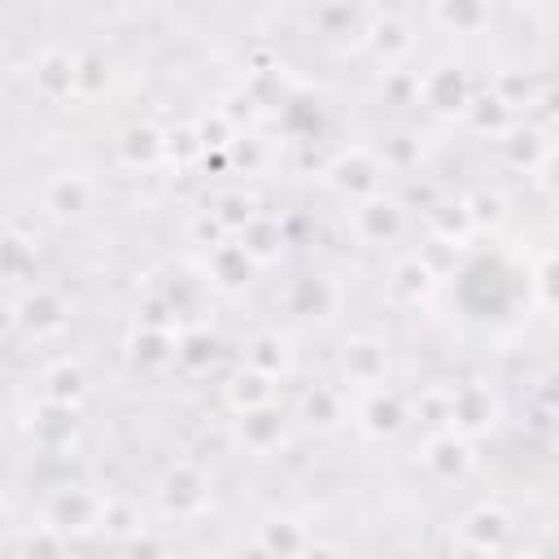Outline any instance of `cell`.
<instances>
[{
	"label": "cell",
	"instance_id": "6da1fadb",
	"mask_svg": "<svg viewBox=\"0 0 559 559\" xmlns=\"http://www.w3.org/2000/svg\"><path fill=\"white\" fill-rule=\"evenodd\" d=\"M153 511L175 524H192L214 502V480L197 459H170L153 480Z\"/></svg>",
	"mask_w": 559,
	"mask_h": 559
},
{
	"label": "cell",
	"instance_id": "7a4b0ae2",
	"mask_svg": "<svg viewBox=\"0 0 559 559\" xmlns=\"http://www.w3.org/2000/svg\"><path fill=\"white\" fill-rule=\"evenodd\" d=\"M100 520H105V489L83 480H61L39 502V524L57 528L66 542L100 537Z\"/></svg>",
	"mask_w": 559,
	"mask_h": 559
},
{
	"label": "cell",
	"instance_id": "3957f363",
	"mask_svg": "<svg viewBox=\"0 0 559 559\" xmlns=\"http://www.w3.org/2000/svg\"><path fill=\"white\" fill-rule=\"evenodd\" d=\"M336 376H341V389H349V393L389 384V376H393L389 341L376 332H345L336 341Z\"/></svg>",
	"mask_w": 559,
	"mask_h": 559
},
{
	"label": "cell",
	"instance_id": "277c9868",
	"mask_svg": "<svg viewBox=\"0 0 559 559\" xmlns=\"http://www.w3.org/2000/svg\"><path fill=\"white\" fill-rule=\"evenodd\" d=\"M419 44V22L415 13L402 9H367V26H362V44L371 52V61L380 66V74L389 70H406V61L415 57Z\"/></svg>",
	"mask_w": 559,
	"mask_h": 559
},
{
	"label": "cell",
	"instance_id": "5b68a950",
	"mask_svg": "<svg viewBox=\"0 0 559 559\" xmlns=\"http://www.w3.org/2000/svg\"><path fill=\"white\" fill-rule=\"evenodd\" d=\"M476 100L472 70L463 61H432L415 70V105H424L437 118H463Z\"/></svg>",
	"mask_w": 559,
	"mask_h": 559
},
{
	"label": "cell",
	"instance_id": "8992f818",
	"mask_svg": "<svg viewBox=\"0 0 559 559\" xmlns=\"http://www.w3.org/2000/svg\"><path fill=\"white\" fill-rule=\"evenodd\" d=\"M476 459H480L476 454V441H467V437H459L450 428L424 432L419 445H415V463L424 467V476L437 480V485H445V489L467 485L472 472H476Z\"/></svg>",
	"mask_w": 559,
	"mask_h": 559
},
{
	"label": "cell",
	"instance_id": "52a82bcc",
	"mask_svg": "<svg viewBox=\"0 0 559 559\" xmlns=\"http://www.w3.org/2000/svg\"><path fill=\"white\" fill-rule=\"evenodd\" d=\"M384 179H389V170H384V162L376 157L371 144L336 148V153L328 157V166H323V183H328L336 197H345L349 205H354V201H367V197H376V192H384Z\"/></svg>",
	"mask_w": 559,
	"mask_h": 559
},
{
	"label": "cell",
	"instance_id": "ba28073f",
	"mask_svg": "<svg viewBox=\"0 0 559 559\" xmlns=\"http://www.w3.org/2000/svg\"><path fill=\"white\" fill-rule=\"evenodd\" d=\"M349 415H354V428L362 437H371V441H393L415 424L406 393L393 389V384H380V389H367V393H349Z\"/></svg>",
	"mask_w": 559,
	"mask_h": 559
},
{
	"label": "cell",
	"instance_id": "9c48e42d",
	"mask_svg": "<svg viewBox=\"0 0 559 559\" xmlns=\"http://www.w3.org/2000/svg\"><path fill=\"white\" fill-rule=\"evenodd\" d=\"M406 227H411L406 205L393 192H376V197L349 205V231L362 249H393L406 236Z\"/></svg>",
	"mask_w": 559,
	"mask_h": 559
},
{
	"label": "cell",
	"instance_id": "30bf717a",
	"mask_svg": "<svg viewBox=\"0 0 559 559\" xmlns=\"http://www.w3.org/2000/svg\"><path fill=\"white\" fill-rule=\"evenodd\" d=\"M515 533H520L515 511L502 507L498 498H480V502H472V507L454 520V542L476 546V550H485V555H502L507 546H515Z\"/></svg>",
	"mask_w": 559,
	"mask_h": 559
},
{
	"label": "cell",
	"instance_id": "8fae6325",
	"mask_svg": "<svg viewBox=\"0 0 559 559\" xmlns=\"http://www.w3.org/2000/svg\"><path fill=\"white\" fill-rule=\"evenodd\" d=\"M498 419H502V402H498V393L485 380L450 384V406H445V428L450 432L476 441L489 428H498Z\"/></svg>",
	"mask_w": 559,
	"mask_h": 559
},
{
	"label": "cell",
	"instance_id": "7c38bea8",
	"mask_svg": "<svg viewBox=\"0 0 559 559\" xmlns=\"http://www.w3.org/2000/svg\"><path fill=\"white\" fill-rule=\"evenodd\" d=\"M280 306H284V314H288L293 323H323V319L336 314L341 288H336V280H328V275H319V271L293 275V280L284 284V293H280Z\"/></svg>",
	"mask_w": 559,
	"mask_h": 559
},
{
	"label": "cell",
	"instance_id": "4fadbf2b",
	"mask_svg": "<svg viewBox=\"0 0 559 559\" xmlns=\"http://www.w3.org/2000/svg\"><path fill=\"white\" fill-rule=\"evenodd\" d=\"M288 428H293V415L288 406L275 397L258 411H245V415H231V441L249 454H275L284 441H288Z\"/></svg>",
	"mask_w": 559,
	"mask_h": 559
},
{
	"label": "cell",
	"instance_id": "5bb4252c",
	"mask_svg": "<svg viewBox=\"0 0 559 559\" xmlns=\"http://www.w3.org/2000/svg\"><path fill=\"white\" fill-rule=\"evenodd\" d=\"M31 92L44 105H66L79 100V74H74V52L61 44H44L31 57Z\"/></svg>",
	"mask_w": 559,
	"mask_h": 559
},
{
	"label": "cell",
	"instance_id": "9a60e30c",
	"mask_svg": "<svg viewBox=\"0 0 559 559\" xmlns=\"http://www.w3.org/2000/svg\"><path fill=\"white\" fill-rule=\"evenodd\" d=\"M26 437L35 441V450H44V454H66V450H74V441H79V432H83V419H79V411L74 406H57V402H35L31 411H26Z\"/></svg>",
	"mask_w": 559,
	"mask_h": 559
},
{
	"label": "cell",
	"instance_id": "2e32d148",
	"mask_svg": "<svg viewBox=\"0 0 559 559\" xmlns=\"http://www.w3.org/2000/svg\"><path fill=\"white\" fill-rule=\"evenodd\" d=\"M66 319H70V306L52 284H26L13 301V323L31 336H52L66 328Z\"/></svg>",
	"mask_w": 559,
	"mask_h": 559
},
{
	"label": "cell",
	"instance_id": "e0dca14e",
	"mask_svg": "<svg viewBox=\"0 0 559 559\" xmlns=\"http://www.w3.org/2000/svg\"><path fill=\"white\" fill-rule=\"evenodd\" d=\"M419 26H432L441 35H480L498 22V9L493 4H472V0H437V4H424L415 13Z\"/></svg>",
	"mask_w": 559,
	"mask_h": 559
},
{
	"label": "cell",
	"instance_id": "ac0fdd59",
	"mask_svg": "<svg viewBox=\"0 0 559 559\" xmlns=\"http://www.w3.org/2000/svg\"><path fill=\"white\" fill-rule=\"evenodd\" d=\"M293 424L310 428V432H332L336 424L349 419V402H345V389L341 384H306L297 393V402L288 406Z\"/></svg>",
	"mask_w": 559,
	"mask_h": 559
},
{
	"label": "cell",
	"instance_id": "d6986e66",
	"mask_svg": "<svg viewBox=\"0 0 559 559\" xmlns=\"http://www.w3.org/2000/svg\"><path fill=\"white\" fill-rule=\"evenodd\" d=\"M240 367H249V371H258V376H266V380L280 384L293 371V345H288V336L280 328L249 332L245 345H240Z\"/></svg>",
	"mask_w": 559,
	"mask_h": 559
},
{
	"label": "cell",
	"instance_id": "ffe728a7",
	"mask_svg": "<svg viewBox=\"0 0 559 559\" xmlns=\"http://www.w3.org/2000/svg\"><path fill=\"white\" fill-rule=\"evenodd\" d=\"M441 275L432 271V262L424 253H397L389 262V293L406 306H424L432 293H437Z\"/></svg>",
	"mask_w": 559,
	"mask_h": 559
},
{
	"label": "cell",
	"instance_id": "44dd1931",
	"mask_svg": "<svg viewBox=\"0 0 559 559\" xmlns=\"http://www.w3.org/2000/svg\"><path fill=\"white\" fill-rule=\"evenodd\" d=\"M205 275H210L214 288H223V293H240V288L253 284L258 266H253V258L227 236V240H218L214 249H205Z\"/></svg>",
	"mask_w": 559,
	"mask_h": 559
},
{
	"label": "cell",
	"instance_id": "7402d4cb",
	"mask_svg": "<svg viewBox=\"0 0 559 559\" xmlns=\"http://www.w3.org/2000/svg\"><path fill=\"white\" fill-rule=\"evenodd\" d=\"M87 397V371L79 358H52L39 367V402H57V406H74Z\"/></svg>",
	"mask_w": 559,
	"mask_h": 559
},
{
	"label": "cell",
	"instance_id": "603a6c76",
	"mask_svg": "<svg viewBox=\"0 0 559 559\" xmlns=\"http://www.w3.org/2000/svg\"><path fill=\"white\" fill-rule=\"evenodd\" d=\"M218 397H223L227 415H245V411H258V406L275 402V380H266L249 367H231L227 380L218 384Z\"/></svg>",
	"mask_w": 559,
	"mask_h": 559
},
{
	"label": "cell",
	"instance_id": "cb8c5ba5",
	"mask_svg": "<svg viewBox=\"0 0 559 559\" xmlns=\"http://www.w3.org/2000/svg\"><path fill=\"white\" fill-rule=\"evenodd\" d=\"M253 542H258L262 550H271L275 559H297L301 546L310 542V528H306L297 515L275 511V515H262V520L253 524Z\"/></svg>",
	"mask_w": 559,
	"mask_h": 559
},
{
	"label": "cell",
	"instance_id": "d4e9b609",
	"mask_svg": "<svg viewBox=\"0 0 559 559\" xmlns=\"http://www.w3.org/2000/svg\"><path fill=\"white\" fill-rule=\"evenodd\" d=\"M92 201H96V188L83 175H70L66 170V175H52L44 183V210L57 214V218H83L92 210Z\"/></svg>",
	"mask_w": 559,
	"mask_h": 559
},
{
	"label": "cell",
	"instance_id": "484cf974",
	"mask_svg": "<svg viewBox=\"0 0 559 559\" xmlns=\"http://www.w3.org/2000/svg\"><path fill=\"white\" fill-rule=\"evenodd\" d=\"M231 240H236V245L253 258V266L262 271V266H271V262L284 253V223H280L275 214H262V210H258Z\"/></svg>",
	"mask_w": 559,
	"mask_h": 559
},
{
	"label": "cell",
	"instance_id": "4316f807",
	"mask_svg": "<svg viewBox=\"0 0 559 559\" xmlns=\"http://www.w3.org/2000/svg\"><path fill=\"white\" fill-rule=\"evenodd\" d=\"M118 153L135 170H157L166 162V131L157 122H148V118L144 122H131L122 131V140H118Z\"/></svg>",
	"mask_w": 559,
	"mask_h": 559
},
{
	"label": "cell",
	"instance_id": "83f0119b",
	"mask_svg": "<svg viewBox=\"0 0 559 559\" xmlns=\"http://www.w3.org/2000/svg\"><path fill=\"white\" fill-rule=\"evenodd\" d=\"M0 284H35V240L17 227H0Z\"/></svg>",
	"mask_w": 559,
	"mask_h": 559
},
{
	"label": "cell",
	"instance_id": "f1b7e54d",
	"mask_svg": "<svg viewBox=\"0 0 559 559\" xmlns=\"http://www.w3.org/2000/svg\"><path fill=\"white\" fill-rule=\"evenodd\" d=\"M144 528H148V515H144L140 498H131V493H105L100 537H109V542L118 546V542H127V537H135V533H144Z\"/></svg>",
	"mask_w": 559,
	"mask_h": 559
},
{
	"label": "cell",
	"instance_id": "f546056e",
	"mask_svg": "<svg viewBox=\"0 0 559 559\" xmlns=\"http://www.w3.org/2000/svg\"><path fill=\"white\" fill-rule=\"evenodd\" d=\"M13 559H70V542L48 524H22V533L9 546Z\"/></svg>",
	"mask_w": 559,
	"mask_h": 559
},
{
	"label": "cell",
	"instance_id": "4dcf8cb0",
	"mask_svg": "<svg viewBox=\"0 0 559 559\" xmlns=\"http://www.w3.org/2000/svg\"><path fill=\"white\" fill-rule=\"evenodd\" d=\"M131 358L140 367H166L175 362V332L162 323H144L131 332Z\"/></svg>",
	"mask_w": 559,
	"mask_h": 559
},
{
	"label": "cell",
	"instance_id": "1f68e13d",
	"mask_svg": "<svg viewBox=\"0 0 559 559\" xmlns=\"http://www.w3.org/2000/svg\"><path fill=\"white\" fill-rule=\"evenodd\" d=\"M376 157L384 162V170H411V166H419L424 144H419V135H415L411 127H397V131H389V135L376 144Z\"/></svg>",
	"mask_w": 559,
	"mask_h": 559
},
{
	"label": "cell",
	"instance_id": "d6a6232c",
	"mask_svg": "<svg viewBox=\"0 0 559 559\" xmlns=\"http://www.w3.org/2000/svg\"><path fill=\"white\" fill-rule=\"evenodd\" d=\"M253 214H258V205H253V197H249L245 188H227V192H218V197L210 201V218H214L227 236H236Z\"/></svg>",
	"mask_w": 559,
	"mask_h": 559
},
{
	"label": "cell",
	"instance_id": "836d02e7",
	"mask_svg": "<svg viewBox=\"0 0 559 559\" xmlns=\"http://www.w3.org/2000/svg\"><path fill=\"white\" fill-rule=\"evenodd\" d=\"M459 205H463V214H467V227H472V231L498 227V223L507 218V201H502V192H498V188H476V192H467Z\"/></svg>",
	"mask_w": 559,
	"mask_h": 559
},
{
	"label": "cell",
	"instance_id": "e575fe53",
	"mask_svg": "<svg viewBox=\"0 0 559 559\" xmlns=\"http://www.w3.org/2000/svg\"><path fill=\"white\" fill-rule=\"evenodd\" d=\"M74 74H79V96L92 100V96H100L109 87L114 66H109V57L100 48H83V52H74Z\"/></svg>",
	"mask_w": 559,
	"mask_h": 559
},
{
	"label": "cell",
	"instance_id": "d590c367",
	"mask_svg": "<svg viewBox=\"0 0 559 559\" xmlns=\"http://www.w3.org/2000/svg\"><path fill=\"white\" fill-rule=\"evenodd\" d=\"M214 336L210 332H192V336H175V362L188 367V371H201L214 362Z\"/></svg>",
	"mask_w": 559,
	"mask_h": 559
},
{
	"label": "cell",
	"instance_id": "8d00e7d4",
	"mask_svg": "<svg viewBox=\"0 0 559 559\" xmlns=\"http://www.w3.org/2000/svg\"><path fill=\"white\" fill-rule=\"evenodd\" d=\"M118 559H170V542L166 533H157L153 524L127 542H118Z\"/></svg>",
	"mask_w": 559,
	"mask_h": 559
},
{
	"label": "cell",
	"instance_id": "74e56055",
	"mask_svg": "<svg viewBox=\"0 0 559 559\" xmlns=\"http://www.w3.org/2000/svg\"><path fill=\"white\" fill-rule=\"evenodd\" d=\"M17 533H22V515H17V507L0 493V550H4V546H13V537H17Z\"/></svg>",
	"mask_w": 559,
	"mask_h": 559
},
{
	"label": "cell",
	"instance_id": "f35d334b",
	"mask_svg": "<svg viewBox=\"0 0 559 559\" xmlns=\"http://www.w3.org/2000/svg\"><path fill=\"white\" fill-rule=\"evenodd\" d=\"M297 559H349V555H345V546H336V542H328V537H310Z\"/></svg>",
	"mask_w": 559,
	"mask_h": 559
},
{
	"label": "cell",
	"instance_id": "ab89813d",
	"mask_svg": "<svg viewBox=\"0 0 559 559\" xmlns=\"http://www.w3.org/2000/svg\"><path fill=\"white\" fill-rule=\"evenodd\" d=\"M498 559H550L546 550H533V546H507Z\"/></svg>",
	"mask_w": 559,
	"mask_h": 559
},
{
	"label": "cell",
	"instance_id": "60d3db41",
	"mask_svg": "<svg viewBox=\"0 0 559 559\" xmlns=\"http://www.w3.org/2000/svg\"><path fill=\"white\" fill-rule=\"evenodd\" d=\"M450 559H498V555H485V550H476V546L454 542V546H450Z\"/></svg>",
	"mask_w": 559,
	"mask_h": 559
},
{
	"label": "cell",
	"instance_id": "b9f144b4",
	"mask_svg": "<svg viewBox=\"0 0 559 559\" xmlns=\"http://www.w3.org/2000/svg\"><path fill=\"white\" fill-rule=\"evenodd\" d=\"M236 559H275V555H271V550H262V546L249 537L245 546H236Z\"/></svg>",
	"mask_w": 559,
	"mask_h": 559
},
{
	"label": "cell",
	"instance_id": "7bdbcfd3",
	"mask_svg": "<svg viewBox=\"0 0 559 559\" xmlns=\"http://www.w3.org/2000/svg\"><path fill=\"white\" fill-rule=\"evenodd\" d=\"M70 559H74V555H70Z\"/></svg>",
	"mask_w": 559,
	"mask_h": 559
}]
</instances>
